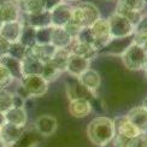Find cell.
Listing matches in <instances>:
<instances>
[{
  "label": "cell",
  "mask_w": 147,
  "mask_h": 147,
  "mask_svg": "<svg viewBox=\"0 0 147 147\" xmlns=\"http://www.w3.org/2000/svg\"><path fill=\"white\" fill-rule=\"evenodd\" d=\"M116 135L113 119L109 117H95L87 127V136L92 144L96 146H104Z\"/></svg>",
  "instance_id": "cell-1"
},
{
  "label": "cell",
  "mask_w": 147,
  "mask_h": 147,
  "mask_svg": "<svg viewBox=\"0 0 147 147\" xmlns=\"http://www.w3.org/2000/svg\"><path fill=\"white\" fill-rule=\"evenodd\" d=\"M100 11L93 3L84 1L80 3L72 9L71 22H74L80 28H89L92 24L100 20Z\"/></svg>",
  "instance_id": "cell-2"
},
{
  "label": "cell",
  "mask_w": 147,
  "mask_h": 147,
  "mask_svg": "<svg viewBox=\"0 0 147 147\" xmlns=\"http://www.w3.org/2000/svg\"><path fill=\"white\" fill-rule=\"evenodd\" d=\"M121 58L124 66L129 70H144L147 63V57L141 45H138L133 42L128 46L125 50L121 53Z\"/></svg>",
  "instance_id": "cell-3"
},
{
  "label": "cell",
  "mask_w": 147,
  "mask_h": 147,
  "mask_svg": "<svg viewBox=\"0 0 147 147\" xmlns=\"http://www.w3.org/2000/svg\"><path fill=\"white\" fill-rule=\"evenodd\" d=\"M21 89L23 92V98L34 96L39 98L47 93L48 82L41 75H28L21 78Z\"/></svg>",
  "instance_id": "cell-4"
},
{
  "label": "cell",
  "mask_w": 147,
  "mask_h": 147,
  "mask_svg": "<svg viewBox=\"0 0 147 147\" xmlns=\"http://www.w3.org/2000/svg\"><path fill=\"white\" fill-rule=\"evenodd\" d=\"M110 34H111V39H124L128 36H131L134 33V26L127 20L125 17L121 16L117 12H113L107 18Z\"/></svg>",
  "instance_id": "cell-5"
},
{
  "label": "cell",
  "mask_w": 147,
  "mask_h": 147,
  "mask_svg": "<svg viewBox=\"0 0 147 147\" xmlns=\"http://www.w3.org/2000/svg\"><path fill=\"white\" fill-rule=\"evenodd\" d=\"M92 38H93L94 41V48L96 51L101 50L105 46H107L111 41V34H110V28H109V23L107 20H104V18H100L95 23H93L89 27Z\"/></svg>",
  "instance_id": "cell-6"
},
{
  "label": "cell",
  "mask_w": 147,
  "mask_h": 147,
  "mask_svg": "<svg viewBox=\"0 0 147 147\" xmlns=\"http://www.w3.org/2000/svg\"><path fill=\"white\" fill-rule=\"evenodd\" d=\"M72 9L74 7L71 5L63 1L62 4H59L58 6H56L52 11H50L52 26H54V27H64L66 23H69L70 20H71Z\"/></svg>",
  "instance_id": "cell-7"
},
{
  "label": "cell",
  "mask_w": 147,
  "mask_h": 147,
  "mask_svg": "<svg viewBox=\"0 0 147 147\" xmlns=\"http://www.w3.org/2000/svg\"><path fill=\"white\" fill-rule=\"evenodd\" d=\"M113 125H115V133L116 135L121 138H124L127 140H130L134 136H136L140 131L135 128L131 122L128 119L127 116H118L113 119Z\"/></svg>",
  "instance_id": "cell-8"
},
{
  "label": "cell",
  "mask_w": 147,
  "mask_h": 147,
  "mask_svg": "<svg viewBox=\"0 0 147 147\" xmlns=\"http://www.w3.org/2000/svg\"><path fill=\"white\" fill-rule=\"evenodd\" d=\"M24 131H26V127H17L10 123H5L0 128V139L12 147L21 140V138L24 135Z\"/></svg>",
  "instance_id": "cell-9"
},
{
  "label": "cell",
  "mask_w": 147,
  "mask_h": 147,
  "mask_svg": "<svg viewBox=\"0 0 147 147\" xmlns=\"http://www.w3.org/2000/svg\"><path fill=\"white\" fill-rule=\"evenodd\" d=\"M35 130L42 136H51L57 130L58 122L52 115H41L35 119Z\"/></svg>",
  "instance_id": "cell-10"
},
{
  "label": "cell",
  "mask_w": 147,
  "mask_h": 147,
  "mask_svg": "<svg viewBox=\"0 0 147 147\" xmlns=\"http://www.w3.org/2000/svg\"><path fill=\"white\" fill-rule=\"evenodd\" d=\"M89 65H90L89 59H86L83 57H80V56H76V54L70 53L65 71L68 72L69 75L78 78L86 70L89 69Z\"/></svg>",
  "instance_id": "cell-11"
},
{
  "label": "cell",
  "mask_w": 147,
  "mask_h": 147,
  "mask_svg": "<svg viewBox=\"0 0 147 147\" xmlns=\"http://www.w3.org/2000/svg\"><path fill=\"white\" fill-rule=\"evenodd\" d=\"M77 80L80 84L84 89H87L90 94H94L101 84V76L99 75V72L90 68L88 70H86Z\"/></svg>",
  "instance_id": "cell-12"
},
{
  "label": "cell",
  "mask_w": 147,
  "mask_h": 147,
  "mask_svg": "<svg viewBox=\"0 0 147 147\" xmlns=\"http://www.w3.org/2000/svg\"><path fill=\"white\" fill-rule=\"evenodd\" d=\"M22 29H23V24L20 21L3 23L1 28H0V38L5 39L10 44L18 42L21 38Z\"/></svg>",
  "instance_id": "cell-13"
},
{
  "label": "cell",
  "mask_w": 147,
  "mask_h": 147,
  "mask_svg": "<svg viewBox=\"0 0 147 147\" xmlns=\"http://www.w3.org/2000/svg\"><path fill=\"white\" fill-rule=\"evenodd\" d=\"M127 117L140 133H147V111L141 105L129 110Z\"/></svg>",
  "instance_id": "cell-14"
},
{
  "label": "cell",
  "mask_w": 147,
  "mask_h": 147,
  "mask_svg": "<svg viewBox=\"0 0 147 147\" xmlns=\"http://www.w3.org/2000/svg\"><path fill=\"white\" fill-rule=\"evenodd\" d=\"M92 104L88 99H74L70 100L69 104V112L75 118H84L92 112Z\"/></svg>",
  "instance_id": "cell-15"
},
{
  "label": "cell",
  "mask_w": 147,
  "mask_h": 147,
  "mask_svg": "<svg viewBox=\"0 0 147 147\" xmlns=\"http://www.w3.org/2000/svg\"><path fill=\"white\" fill-rule=\"evenodd\" d=\"M20 10V5L13 1H10V0H5V1L0 3V21L1 23L18 21Z\"/></svg>",
  "instance_id": "cell-16"
},
{
  "label": "cell",
  "mask_w": 147,
  "mask_h": 147,
  "mask_svg": "<svg viewBox=\"0 0 147 147\" xmlns=\"http://www.w3.org/2000/svg\"><path fill=\"white\" fill-rule=\"evenodd\" d=\"M72 41H74V39L63 27L52 26L51 45H53L56 48H68L72 44Z\"/></svg>",
  "instance_id": "cell-17"
},
{
  "label": "cell",
  "mask_w": 147,
  "mask_h": 147,
  "mask_svg": "<svg viewBox=\"0 0 147 147\" xmlns=\"http://www.w3.org/2000/svg\"><path fill=\"white\" fill-rule=\"evenodd\" d=\"M4 115H5L6 123L13 124L17 127H26L27 122H28V113L24 107L12 106Z\"/></svg>",
  "instance_id": "cell-18"
},
{
  "label": "cell",
  "mask_w": 147,
  "mask_h": 147,
  "mask_svg": "<svg viewBox=\"0 0 147 147\" xmlns=\"http://www.w3.org/2000/svg\"><path fill=\"white\" fill-rule=\"evenodd\" d=\"M21 63H22L23 76L41 75L42 68H44V63L40 62L39 59H36L35 57H33L32 54H29L28 52H27V56L21 60Z\"/></svg>",
  "instance_id": "cell-19"
},
{
  "label": "cell",
  "mask_w": 147,
  "mask_h": 147,
  "mask_svg": "<svg viewBox=\"0 0 147 147\" xmlns=\"http://www.w3.org/2000/svg\"><path fill=\"white\" fill-rule=\"evenodd\" d=\"M57 48L51 44L47 45H34L32 48L28 50V53L32 54L33 57H35L36 59H39L42 63H47L51 62V59L53 57L54 52H56Z\"/></svg>",
  "instance_id": "cell-20"
},
{
  "label": "cell",
  "mask_w": 147,
  "mask_h": 147,
  "mask_svg": "<svg viewBox=\"0 0 147 147\" xmlns=\"http://www.w3.org/2000/svg\"><path fill=\"white\" fill-rule=\"evenodd\" d=\"M69 51L72 54H76V56L83 57V58L89 59V60L94 59L96 57V53H98V51L92 45L83 44V42H80V41H76V40L72 41Z\"/></svg>",
  "instance_id": "cell-21"
},
{
  "label": "cell",
  "mask_w": 147,
  "mask_h": 147,
  "mask_svg": "<svg viewBox=\"0 0 147 147\" xmlns=\"http://www.w3.org/2000/svg\"><path fill=\"white\" fill-rule=\"evenodd\" d=\"M0 64H1L3 66H5V68L9 70V72L11 74L12 77L18 78L21 81V78L23 77L21 60H18V59H16L13 57L9 56V54H6V56L0 58Z\"/></svg>",
  "instance_id": "cell-22"
},
{
  "label": "cell",
  "mask_w": 147,
  "mask_h": 147,
  "mask_svg": "<svg viewBox=\"0 0 147 147\" xmlns=\"http://www.w3.org/2000/svg\"><path fill=\"white\" fill-rule=\"evenodd\" d=\"M70 56V51L68 48H57L54 52L53 57L51 59V63L56 66V69L63 74L66 70V65H68V60Z\"/></svg>",
  "instance_id": "cell-23"
},
{
  "label": "cell",
  "mask_w": 147,
  "mask_h": 147,
  "mask_svg": "<svg viewBox=\"0 0 147 147\" xmlns=\"http://www.w3.org/2000/svg\"><path fill=\"white\" fill-rule=\"evenodd\" d=\"M28 26H32L34 28H44L52 26L51 23V13L48 11H41L39 13L29 15L28 17Z\"/></svg>",
  "instance_id": "cell-24"
},
{
  "label": "cell",
  "mask_w": 147,
  "mask_h": 147,
  "mask_svg": "<svg viewBox=\"0 0 147 147\" xmlns=\"http://www.w3.org/2000/svg\"><path fill=\"white\" fill-rule=\"evenodd\" d=\"M18 42H21L27 50H29V48H32L34 45H36V28L28 26V24L27 26H23L21 38Z\"/></svg>",
  "instance_id": "cell-25"
},
{
  "label": "cell",
  "mask_w": 147,
  "mask_h": 147,
  "mask_svg": "<svg viewBox=\"0 0 147 147\" xmlns=\"http://www.w3.org/2000/svg\"><path fill=\"white\" fill-rule=\"evenodd\" d=\"M20 9L28 13V16L35 15L44 11V3H42V0H23L20 4Z\"/></svg>",
  "instance_id": "cell-26"
},
{
  "label": "cell",
  "mask_w": 147,
  "mask_h": 147,
  "mask_svg": "<svg viewBox=\"0 0 147 147\" xmlns=\"http://www.w3.org/2000/svg\"><path fill=\"white\" fill-rule=\"evenodd\" d=\"M115 12H117V13H119L121 16L125 17L134 27H135L136 24L140 22V20H141V17H142V12L141 11L129 10V9H125V7H123V6H121V5H117Z\"/></svg>",
  "instance_id": "cell-27"
},
{
  "label": "cell",
  "mask_w": 147,
  "mask_h": 147,
  "mask_svg": "<svg viewBox=\"0 0 147 147\" xmlns=\"http://www.w3.org/2000/svg\"><path fill=\"white\" fill-rule=\"evenodd\" d=\"M13 95L7 89H0V112L5 113L13 106Z\"/></svg>",
  "instance_id": "cell-28"
},
{
  "label": "cell",
  "mask_w": 147,
  "mask_h": 147,
  "mask_svg": "<svg viewBox=\"0 0 147 147\" xmlns=\"http://www.w3.org/2000/svg\"><path fill=\"white\" fill-rule=\"evenodd\" d=\"M41 76L50 83V82L56 81V80L60 76V72L56 69V66H54L51 62H47V63H44V68H42Z\"/></svg>",
  "instance_id": "cell-29"
},
{
  "label": "cell",
  "mask_w": 147,
  "mask_h": 147,
  "mask_svg": "<svg viewBox=\"0 0 147 147\" xmlns=\"http://www.w3.org/2000/svg\"><path fill=\"white\" fill-rule=\"evenodd\" d=\"M52 26L38 28L36 29V45H47L51 44Z\"/></svg>",
  "instance_id": "cell-30"
},
{
  "label": "cell",
  "mask_w": 147,
  "mask_h": 147,
  "mask_svg": "<svg viewBox=\"0 0 147 147\" xmlns=\"http://www.w3.org/2000/svg\"><path fill=\"white\" fill-rule=\"evenodd\" d=\"M27 52H28V50L21 44V42H13V44H10V48H9L7 54L18 59V60H22L27 56Z\"/></svg>",
  "instance_id": "cell-31"
},
{
  "label": "cell",
  "mask_w": 147,
  "mask_h": 147,
  "mask_svg": "<svg viewBox=\"0 0 147 147\" xmlns=\"http://www.w3.org/2000/svg\"><path fill=\"white\" fill-rule=\"evenodd\" d=\"M118 5L129 10L142 12L144 9L146 7V0H118Z\"/></svg>",
  "instance_id": "cell-32"
},
{
  "label": "cell",
  "mask_w": 147,
  "mask_h": 147,
  "mask_svg": "<svg viewBox=\"0 0 147 147\" xmlns=\"http://www.w3.org/2000/svg\"><path fill=\"white\" fill-rule=\"evenodd\" d=\"M13 81V77L11 76L9 70L0 64V89H6Z\"/></svg>",
  "instance_id": "cell-33"
},
{
  "label": "cell",
  "mask_w": 147,
  "mask_h": 147,
  "mask_svg": "<svg viewBox=\"0 0 147 147\" xmlns=\"http://www.w3.org/2000/svg\"><path fill=\"white\" fill-rule=\"evenodd\" d=\"M128 147H147V133H140L128 141Z\"/></svg>",
  "instance_id": "cell-34"
},
{
  "label": "cell",
  "mask_w": 147,
  "mask_h": 147,
  "mask_svg": "<svg viewBox=\"0 0 147 147\" xmlns=\"http://www.w3.org/2000/svg\"><path fill=\"white\" fill-rule=\"evenodd\" d=\"M128 141H129V140L121 138L118 135H115L110 141H107L101 147H128Z\"/></svg>",
  "instance_id": "cell-35"
},
{
  "label": "cell",
  "mask_w": 147,
  "mask_h": 147,
  "mask_svg": "<svg viewBox=\"0 0 147 147\" xmlns=\"http://www.w3.org/2000/svg\"><path fill=\"white\" fill-rule=\"evenodd\" d=\"M63 1L64 0H42V3H44V10L50 12L56 7V6L62 4Z\"/></svg>",
  "instance_id": "cell-36"
},
{
  "label": "cell",
  "mask_w": 147,
  "mask_h": 147,
  "mask_svg": "<svg viewBox=\"0 0 147 147\" xmlns=\"http://www.w3.org/2000/svg\"><path fill=\"white\" fill-rule=\"evenodd\" d=\"M9 48H10V42H7L3 38H0V58L7 54Z\"/></svg>",
  "instance_id": "cell-37"
},
{
  "label": "cell",
  "mask_w": 147,
  "mask_h": 147,
  "mask_svg": "<svg viewBox=\"0 0 147 147\" xmlns=\"http://www.w3.org/2000/svg\"><path fill=\"white\" fill-rule=\"evenodd\" d=\"M6 123V119H5V115L3 112H0V128H1L4 124Z\"/></svg>",
  "instance_id": "cell-38"
},
{
  "label": "cell",
  "mask_w": 147,
  "mask_h": 147,
  "mask_svg": "<svg viewBox=\"0 0 147 147\" xmlns=\"http://www.w3.org/2000/svg\"><path fill=\"white\" fill-rule=\"evenodd\" d=\"M141 106H142V107H144V109L146 110V111H147V96H146L145 99L142 100V104H141Z\"/></svg>",
  "instance_id": "cell-39"
},
{
  "label": "cell",
  "mask_w": 147,
  "mask_h": 147,
  "mask_svg": "<svg viewBox=\"0 0 147 147\" xmlns=\"http://www.w3.org/2000/svg\"><path fill=\"white\" fill-rule=\"evenodd\" d=\"M0 147H10L7 144H5L4 141H3V140L1 139H0Z\"/></svg>",
  "instance_id": "cell-40"
},
{
  "label": "cell",
  "mask_w": 147,
  "mask_h": 147,
  "mask_svg": "<svg viewBox=\"0 0 147 147\" xmlns=\"http://www.w3.org/2000/svg\"><path fill=\"white\" fill-rule=\"evenodd\" d=\"M142 47H144V51H145V53H146V57H147V41H145V42H144Z\"/></svg>",
  "instance_id": "cell-41"
},
{
  "label": "cell",
  "mask_w": 147,
  "mask_h": 147,
  "mask_svg": "<svg viewBox=\"0 0 147 147\" xmlns=\"http://www.w3.org/2000/svg\"><path fill=\"white\" fill-rule=\"evenodd\" d=\"M144 71H145V77H146V80H147V63H146L145 68H144Z\"/></svg>",
  "instance_id": "cell-42"
},
{
  "label": "cell",
  "mask_w": 147,
  "mask_h": 147,
  "mask_svg": "<svg viewBox=\"0 0 147 147\" xmlns=\"http://www.w3.org/2000/svg\"><path fill=\"white\" fill-rule=\"evenodd\" d=\"M10 1H13V3H16V4H18V5H20V4L23 1V0H10Z\"/></svg>",
  "instance_id": "cell-43"
},
{
  "label": "cell",
  "mask_w": 147,
  "mask_h": 147,
  "mask_svg": "<svg viewBox=\"0 0 147 147\" xmlns=\"http://www.w3.org/2000/svg\"><path fill=\"white\" fill-rule=\"evenodd\" d=\"M64 1H69V3H77L80 0H64Z\"/></svg>",
  "instance_id": "cell-44"
},
{
  "label": "cell",
  "mask_w": 147,
  "mask_h": 147,
  "mask_svg": "<svg viewBox=\"0 0 147 147\" xmlns=\"http://www.w3.org/2000/svg\"><path fill=\"white\" fill-rule=\"evenodd\" d=\"M1 26H3V23H1V21H0V28H1Z\"/></svg>",
  "instance_id": "cell-45"
}]
</instances>
